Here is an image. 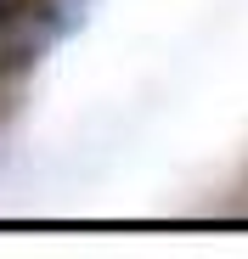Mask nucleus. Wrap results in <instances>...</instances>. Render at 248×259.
<instances>
[{"instance_id":"1","label":"nucleus","mask_w":248,"mask_h":259,"mask_svg":"<svg viewBox=\"0 0 248 259\" xmlns=\"http://www.w3.org/2000/svg\"><path fill=\"white\" fill-rule=\"evenodd\" d=\"M57 39V23L46 17V6H34V0H0V79L23 73L28 62H39Z\"/></svg>"}]
</instances>
